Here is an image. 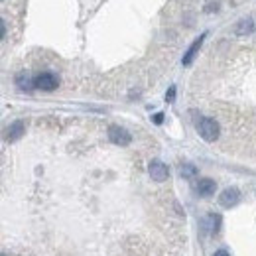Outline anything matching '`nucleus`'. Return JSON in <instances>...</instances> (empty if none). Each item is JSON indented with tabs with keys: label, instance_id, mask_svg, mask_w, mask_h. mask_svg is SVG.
<instances>
[{
	"label": "nucleus",
	"instance_id": "obj_11",
	"mask_svg": "<svg viewBox=\"0 0 256 256\" xmlns=\"http://www.w3.org/2000/svg\"><path fill=\"white\" fill-rule=\"evenodd\" d=\"M235 32H237V36H247V34H253V32H255V22H253L251 18L241 20Z\"/></svg>",
	"mask_w": 256,
	"mask_h": 256
},
{
	"label": "nucleus",
	"instance_id": "obj_7",
	"mask_svg": "<svg viewBox=\"0 0 256 256\" xmlns=\"http://www.w3.org/2000/svg\"><path fill=\"white\" fill-rule=\"evenodd\" d=\"M207 38V34H201L191 46H189V50L185 51V55H183V59H181V63L183 65H191L193 63V59H195V55H197V51H199V48L203 46V40Z\"/></svg>",
	"mask_w": 256,
	"mask_h": 256
},
{
	"label": "nucleus",
	"instance_id": "obj_9",
	"mask_svg": "<svg viewBox=\"0 0 256 256\" xmlns=\"http://www.w3.org/2000/svg\"><path fill=\"white\" fill-rule=\"evenodd\" d=\"M16 85L22 91H34L36 89V77L28 75V73H20V75H16Z\"/></svg>",
	"mask_w": 256,
	"mask_h": 256
},
{
	"label": "nucleus",
	"instance_id": "obj_12",
	"mask_svg": "<svg viewBox=\"0 0 256 256\" xmlns=\"http://www.w3.org/2000/svg\"><path fill=\"white\" fill-rule=\"evenodd\" d=\"M195 173H197V170H195V166H191V164H183V166L179 168V175H181V177H195Z\"/></svg>",
	"mask_w": 256,
	"mask_h": 256
},
{
	"label": "nucleus",
	"instance_id": "obj_8",
	"mask_svg": "<svg viewBox=\"0 0 256 256\" xmlns=\"http://www.w3.org/2000/svg\"><path fill=\"white\" fill-rule=\"evenodd\" d=\"M195 189H197V193H199L201 197H211V195L215 193V189H217V183H215V179H211V177H203V179L197 181Z\"/></svg>",
	"mask_w": 256,
	"mask_h": 256
},
{
	"label": "nucleus",
	"instance_id": "obj_2",
	"mask_svg": "<svg viewBox=\"0 0 256 256\" xmlns=\"http://www.w3.org/2000/svg\"><path fill=\"white\" fill-rule=\"evenodd\" d=\"M108 140H110L112 144H116V146H128V144L132 142V136H130V132L124 130L122 126L112 124V126H108Z\"/></svg>",
	"mask_w": 256,
	"mask_h": 256
},
{
	"label": "nucleus",
	"instance_id": "obj_3",
	"mask_svg": "<svg viewBox=\"0 0 256 256\" xmlns=\"http://www.w3.org/2000/svg\"><path fill=\"white\" fill-rule=\"evenodd\" d=\"M57 85H59V79H57L51 71L40 73V75L36 77V89H40V91L50 93V91H55V89H57Z\"/></svg>",
	"mask_w": 256,
	"mask_h": 256
},
{
	"label": "nucleus",
	"instance_id": "obj_13",
	"mask_svg": "<svg viewBox=\"0 0 256 256\" xmlns=\"http://www.w3.org/2000/svg\"><path fill=\"white\" fill-rule=\"evenodd\" d=\"M173 99H175V87H170V91L166 93V101L173 102Z\"/></svg>",
	"mask_w": 256,
	"mask_h": 256
},
{
	"label": "nucleus",
	"instance_id": "obj_5",
	"mask_svg": "<svg viewBox=\"0 0 256 256\" xmlns=\"http://www.w3.org/2000/svg\"><path fill=\"white\" fill-rule=\"evenodd\" d=\"M241 201V191L237 187H227L221 195H219V205L225 207V209H231Z\"/></svg>",
	"mask_w": 256,
	"mask_h": 256
},
{
	"label": "nucleus",
	"instance_id": "obj_10",
	"mask_svg": "<svg viewBox=\"0 0 256 256\" xmlns=\"http://www.w3.org/2000/svg\"><path fill=\"white\" fill-rule=\"evenodd\" d=\"M219 225H221V217L219 215H215V213H209L207 217H205L203 221V227L209 231V233H217L219 231Z\"/></svg>",
	"mask_w": 256,
	"mask_h": 256
},
{
	"label": "nucleus",
	"instance_id": "obj_15",
	"mask_svg": "<svg viewBox=\"0 0 256 256\" xmlns=\"http://www.w3.org/2000/svg\"><path fill=\"white\" fill-rule=\"evenodd\" d=\"M213 256H229V253H227V251H217Z\"/></svg>",
	"mask_w": 256,
	"mask_h": 256
},
{
	"label": "nucleus",
	"instance_id": "obj_6",
	"mask_svg": "<svg viewBox=\"0 0 256 256\" xmlns=\"http://www.w3.org/2000/svg\"><path fill=\"white\" fill-rule=\"evenodd\" d=\"M24 132H26L24 120H14V122L8 126V130H6V140H8V142H16V140H20V138L24 136Z\"/></svg>",
	"mask_w": 256,
	"mask_h": 256
},
{
	"label": "nucleus",
	"instance_id": "obj_4",
	"mask_svg": "<svg viewBox=\"0 0 256 256\" xmlns=\"http://www.w3.org/2000/svg\"><path fill=\"white\" fill-rule=\"evenodd\" d=\"M148 171H150V177H152L154 181H158V183L166 181V179H168V175H170L168 166H166L164 162H160V160H152V162H150Z\"/></svg>",
	"mask_w": 256,
	"mask_h": 256
},
{
	"label": "nucleus",
	"instance_id": "obj_1",
	"mask_svg": "<svg viewBox=\"0 0 256 256\" xmlns=\"http://www.w3.org/2000/svg\"><path fill=\"white\" fill-rule=\"evenodd\" d=\"M197 130H199V136L203 138L205 142H215L219 138V122L213 120V118H201L199 124H197Z\"/></svg>",
	"mask_w": 256,
	"mask_h": 256
},
{
	"label": "nucleus",
	"instance_id": "obj_14",
	"mask_svg": "<svg viewBox=\"0 0 256 256\" xmlns=\"http://www.w3.org/2000/svg\"><path fill=\"white\" fill-rule=\"evenodd\" d=\"M162 120H164V114H162V112L154 114V122H156V124H162Z\"/></svg>",
	"mask_w": 256,
	"mask_h": 256
}]
</instances>
